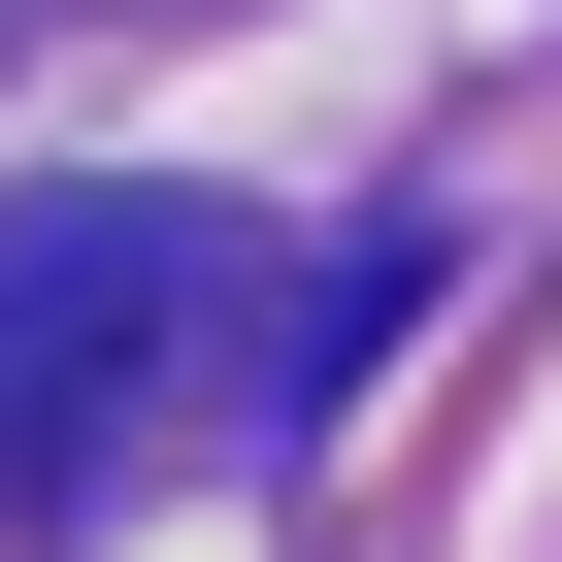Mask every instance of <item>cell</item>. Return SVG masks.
I'll return each mask as SVG.
<instances>
[{
	"label": "cell",
	"instance_id": "obj_1",
	"mask_svg": "<svg viewBox=\"0 0 562 562\" xmlns=\"http://www.w3.org/2000/svg\"><path fill=\"white\" fill-rule=\"evenodd\" d=\"M166 331H199V199H0V529H100Z\"/></svg>",
	"mask_w": 562,
	"mask_h": 562
}]
</instances>
